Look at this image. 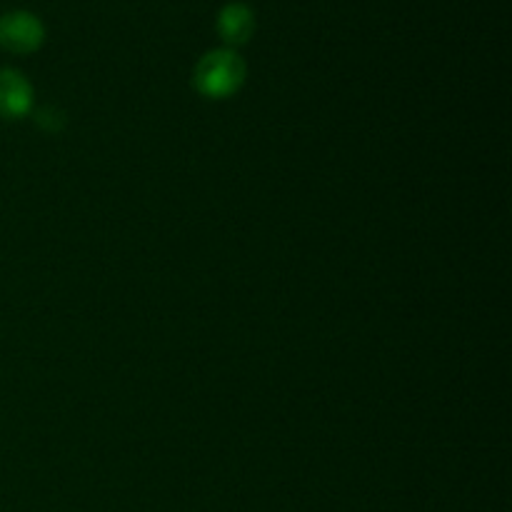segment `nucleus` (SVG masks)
Instances as JSON below:
<instances>
[{"instance_id": "nucleus-1", "label": "nucleus", "mask_w": 512, "mask_h": 512, "mask_svg": "<svg viewBox=\"0 0 512 512\" xmlns=\"http://www.w3.org/2000/svg\"><path fill=\"white\" fill-rule=\"evenodd\" d=\"M245 60L235 50L218 48L205 53L193 70V85L203 98L223 100L238 93L245 83Z\"/></svg>"}, {"instance_id": "nucleus-2", "label": "nucleus", "mask_w": 512, "mask_h": 512, "mask_svg": "<svg viewBox=\"0 0 512 512\" xmlns=\"http://www.w3.org/2000/svg\"><path fill=\"white\" fill-rule=\"evenodd\" d=\"M45 28L38 15L28 10H10L0 15V48L8 53L28 55L43 45Z\"/></svg>"}, {"instance_id": "nucleus-3", "label": "nucleus", "mask_w": 512, "mask_h": 512, "mask_svg": "<svg viewBox=\"0 0 512 512\" xmlns=\"http://www.w3.org/2000/svg\"><path fill=\"white\" fill-rule=\"evenodd\" d=\"M33 108V85L23 73L0 68V118L18 120Z\"/></svg>"}, {"instance_id": "nucleus-4", "label": "nucleus", "mask_w": 512, "mask_h": 512, "mask_svg": "<svg viewBox=\"0 0 512 512\" xmlns=\"http://www.w3.org/2000/svg\"><path fill=\"white\" fill-rule=\"evenodd\" d=\"M218 35L223 38V43L230 45V50L245 45L255 33V13L248 3H228L220 8L218 13Z\"/></svg>"}, {"instance_id": "nucleus-5", "label": "nucleus", "mask_w": 512, "mask_h": 512, "mask_svg": "<svg viewBox=\"0 0 512 512\" xmlns=\"http://www.w3.org/2000/svg\"><path fill=\"white\" fill-rule=\"evenodd\" d=\"M38 125L40 128L48 130V133H58V130L65 125V115L60 113L58 108H50V105H45V108L38 110Z\"/></svg>"}]
</instances>
